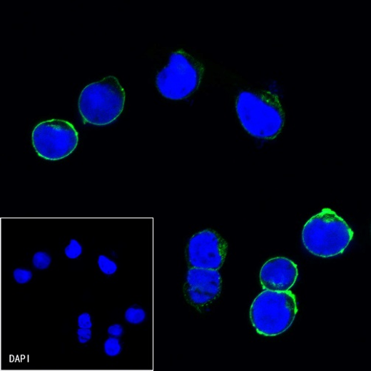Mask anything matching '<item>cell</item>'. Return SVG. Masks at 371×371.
Listing matches in <instances>:
<instances>
[{"label": "cell", "mask_w": 371, "mask_h": 371, "mask_svg": "<svg viewBox=\"0 0 371 371\" xmlns=\"http://www.w3.org/2000/svg\"><path fill=\"white\" fill-rule=\"evenodd\" d=\"M240 123L252 136L275 139L285 125V114L278 100L267 93L244 91L236 100Z\"/></svg>", "instance_id": "cell-1"}, {"label": "cell", "mask_w": 371, "mask_h": 371, "mask_svg": "<svg viewBox=\"0 0 371 371\" xmlns=\"http://www.w3.org/2000/svg\"><path fill=\"white\" fill-rule=\"evenodd\" d=\"M354 237L352 229L330 208L314 215L303 229V244L312 254L331 258L342 253Z\"/></svg>", "instance_id": "cell-2"}, {"label": "cell", "mask_w": 371, "mask_h": 371, "mask_svg": "<svg viewBox=\"0 0 371 371\" xmlns=\"http://www.w3.org/2000/svg\"><path fill=\"white\" fill-rule=\"evenodd\" d=\"M126 95L115 76H107L84 87L78 99V110L85 123L105 126L122 113Z\"/></svg>", "instance_id": "cell-3"}, {"label": "cell", "mask_w": 371, "mask_h": 371, "mask_svg": "<svg viewBox=\"0 0 371 371\" xmlns=\"http://www.w3.org/2000/svg\"><path fill=\"white\" fill-rule=\"evenodd\" d=\"M297 313L296 298L293 292L265 290L253 301L250 320L258 334L275 337L290 328Z\"/></svg>", "instance_id": "cell-4"}, {"label": "cell", "mask_w": 371, "mask_h": 371, "mask_svg": "<svg viewBox=\"0 0 371 371\" xmlns=\"http://www.w3.org/2000/svg\"><path fill=\"white\" fill-rule=\"evenodd\" d=\"M203 76L201 64L180 50L171 54L169 62L156 77L159 92L166 98L182 100L198 88Z\"/></svg>", "instance_id": "cell-5"}, {"label": "cell", "mask_w": 371, "mask_h": 371, "mask_svg": "<svg viewBox=\"0 0 371 371\" xmlns=\"http://www.w3.org/2000/svg\"><path fill=\"white\" fill-rule=\"evenodd\" d=\"M78 143L76 129L66 121H43L33 130V146L40 158L48 161H56L68 157Z\"/></svg>", "instance_id": "cell-6"}, {"label": "cell", "mask_w": 371, "mask_h": 371, "mask_svg": "<svg viewBox=\"0 0 371 371\" xmlns=\"http://www.w3.org/2000/svg\"><path fill=\"white\" fill-rule=\"evenodd\" d=\"M228 244L212 230L193 235L187 248L188 263L192 268L219 270L225 263Z\"/></svg>", "instance_id": "cell-7"}, {"label": "cell", "mask_w": 371, "mask_h": 371, "mask_svg": "<svg viewBox=\"0 0 371 371\" xmlns=\"http://www.w3.org/2000/svg\"><path fill=\"white\" fill-rule=\"evenodd\" d=\"M221 290L222 278L219 271L200 268L188 270L186 293L193 304H206L217 298Z\"/></svg>", "instance_id": "cell-8"}, {"label": "cell", "mask_w": 371, "mask_h": 371, "mask_svg": "<svg viewBox=\"0 0 371 371\" xmlns=\"http://www.w3.org/2000/svg\"><path fill=\"white\" fill-rule=\"evenodd\" d=\"M298 276V266L293 260L285 257H275L262 267L260 280L265 290L287 292L294 286Z\"/></svg>", "instance_id": "cell-9"}, {"label": "cell", "mask_w": 371, "mask_h": 371, "mask_svg": "<svg viewBox=\"0 0 371 371\" xmlns=\"http://www.w3.org/2000/svg\"><path fill=\"white\" fill-rule=\"evenodd\" d=\"M146 317L145 310L140 308H130L125 312V320L130 324L138 325L142 323Z\"/></svg>", "instance_id": "cell-10"}, {"label": "cell", "mask_w": 371, "mask_h": 371, "mask_svg": "<svg viewBox=\"0 0 371 371\" xmlns=\"http://www.w3.org/2000/svg\"><path fill=\"white\" fill-rule=\"evenodd\" d=\"M98 265L101 271L106 275H113L118 270L116 262L104 255L98 257Z\"/></svg>", "instance_id": "cell-11"}, {"label": "cell", "mask_w": 371, "mask_h": 371, "mask_svg": "<svg viewBox=\"0 0 371 371\" xmlns=\"http://www.w3.org/2000/svg\"><path fill=\"white\" fill-rule=\"evenodd\" d=\"M103 347L105 354L111 357L118 356L122 351L120 340L114 337L107 339L104 342Z\"/></svg>", "instance_id": "cell-12"}, {"label": "cell", "mask_w": 371, "mask_h": 371, "mask_svg": "<svg viewBox=\"0 0 371 371\" xmlns=\"http://www.w3.org/2000/svg\"><path fill=\"white\" fill-rule=\"evenodd\" d=\"M51 260V257L49 253L39 251L36 253L33 257V265L37 270H46L50 267Z\"/></svg>", "instance_id": "cell-13"}, {"label": "cell", "mask_w": 371, "mask_h": 371, "mask_svg": "<svg viewBox=\"0 0 371 371\" xmlns=\"http://www.w3.org/2000/svg\"><path fill=\"white\" fill-rule=\"evenodd\" d=\"M83 252L81 244L76 239H71L70 245L64 250L65 255L70 259L78 258Z\"/></svg>", "instance_id": "cell-14"}, {"label": "cell", "mask_w": 371, "mask_h": 371, "mask_svg": "<svg viewBox=\"0 0 371 371\" xmlns=\"http://www.w3.org/2000/svg\"><path fill=\"white\" fill-rule=\"evenodd\" d=\"M32 278V272L26 269L17 268L14 271V278L19 285H26Z\"/></svg>", "instance_id": "cell-15"}, {"label": "cell", "mask_w": 371, "mask_h": 371, "mask_svg": "<svg viewBox=\"0 0 371 371\" xmlns=\"http://www.w3.org/2000/svg\"><path fill=\"white\" fill-rule=\"evenodd\" d=\"M78 325L81 329H91L93 322L89 313H83L78 318Z\"/></svg>", "instance_id": "cell-16"}, {"label": "cell", "mask_w": 371, "mask_h": 371, "mask_svg": "<svg viewBox=\"0 0 371 371\" xmlns=\"http://www.w3.org/2000/svg\"><path fill=\"white\" fill-rule=\"evenodd\" d=\"M78 341L81 344L88 342L92 338L91 329H79L77 332Z\"/></svg>", "instance_id": "cell-17"}, {"label": "cell", "mask_w": 371, "mask_h": 371, "mask_svg": "<svg viewBox=\"0 0 371 371\" xmlns=\"http://www.w3.org/2000/svg\"><path fill=\"white\" fill-rule=\"evenodd\" d=\"M108 334L114 337H120L123 334V329L121 325L114 324L108 327Z\"/></svg>", "instance_id": "cell-18"}]
</instances>
